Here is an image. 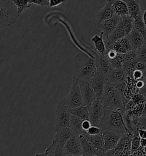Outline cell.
Masks as SVG:
<instances>
[{
	"mask_svg": "<svg viewBox=\"0 0 146 156\" xmlns=\"http://www.w3.org/2000/svg\"><path fill=\"white\" fill-rule=\"evenodd\" d=\"M145 129H146V128H145Z\"/></svg>",
	"mask_w": 146,
	"mask_h": 156,
	"instance_id": "obj_54",
	"label": "cell"
},
{
	"mask_svg": "<svg viewBox=\"0 0 146 156\" xmlns=\"http://www.w3.org/2000/svg\"><path fill=\"white\" fill-rule=\"evenodd\" d=\"M89 119L92 126H98L105 113V106L99 100H96L91 105L89 106Z\"/></svg>",
	"mask_w": 146,
	"mask_h": 156,
	"instance_id": "obj_7",
	"label": "cell"
},
{
	"mask_svg": "<svg viewBox=\"0 0 146 156\" xmlns=\"http://www.w3.org/2000/svg\"><path fill=\"white\" fill-rule=\"evenodd\" d=\"M137 60L146 64V47L145 45L136 49Z\"/></svg>",
	"mask_w": 146,
	"mask_h": 156,
	"instance_id": "obj_35",
	"label": "cell"
},
{
	"mask_svg": "<svg viewBox=\"0 0 146 156\" xmlns=\"http://www.w3.org/2000/svg\"><path fill=\"white\" fill-rule=\"evenodd\" d=\"M128 77L127 74L123 68H116L111 69L106 80L111 83H117L126 81Z\"/></svg>",
	"mask_w": 146,
	"mask_h": 156,
	"instance_id": "obj_15",
	"label": "cell"
},
{
	"mask_svg": "<svg viewBox=\"0 0 146 156\" xmlns=\"http://www.w3.org/2000/svg\"><path fill=\"white\" fill-rule=\"evenodd\" d=\"M137 61V60L136 49L124 54V64L133 63Z\"/></svg>",
	"mask_w": 146,
	"mask_h": 156,
	"instance_id": "obj_31",
	"label": "cell"
},
{
	"mask_svg": "<svg viewBox=\"0 0 146 156\" xmlns=\"http://www.w3.org/2000/svg\"><path fill=\"white\" fill-rule=\"evenodd\" d=\"M96 73L95 58L81 53L74 57L73 79L89 82Z\"/></svg>",
	"mask_w": 146,
	"mask_h": 156,
	"instance_id": "obj_1",
	"label": "cell"
},
{
	"mask_svg": "<svg viewBox=\"0 0 146 156\" xmlns=\"http://www.w3.org/2000/svg\"><path fill=\"white\" fill-rule=\"evenodd\" d=\"M17 8L18 14H21L25 10L30 9L32 4L28 0H10Z\"/></svg>",
	"mask_w": 146,
	"mask_h": 156,
	"instance_id": "obj_29",
	"label": "cell"
},
{
	"mask_svg": "<svg viewBox=\"0 0 146 156\" xmlns=\"http://www.w3.org/2000/svg\"><path fill=\"white\" fill-rule=\"evenodd\" d=\"M113 50L118 54H126L129 51L135 50L127 37L125 36L115 42L113 46Z\"/></svg>",
	"mask_w": 146,
	"mask_h": 156,
	"instance_id": "obj_17",
	"label": "cell"
},
{
	"mask_svg": "<svg viewBox=\"0 0 146 156\" xmlns=\"http://www.w3.org/2000/svg\"><path fill=\"white\" fill-rule=\"evenodd\" d=\"M141 147V138L139 136L137 130H136L132 134V141H131V154L137 151Z\"/></svg>",
	"mask_w": 146,
	"mask_h": 156,
	"instance_id": "obj_30",
	"label": "cell"
},
{
	"mask_svg": "<svg viewBox=\"0 0 146 156\" xmlns=\"http://www.w3.org/2000/svg\"><path fill=\"white\" fill-rule=\"evenodd\" d=\"M135 68L143 72H146V64L144 62L137 61L135 65Z\"/></svg>",
	"mask_w": 146,
	"mask_h": 156,
	"instance_id": "obj_41",
	"label": "cell"
},
{
	"mask_svg": "<svg viewBox=\"0 0 146 156\" xmlns=\"http://www.w3.org/2000/svg\"><path fill=\"white\" fill-rule=\"evenodd\" d=\"M31 4H36L41 6L49 7V0H28Z\"/></svg>",
	"mask_w": 146,
	"mask_h": 156,
	"instance_id": "obj_39",
	"label": "cell"
},
{
	"mask_svg": "<svg viewBox=\"0 0 146 156\" xmlns=\"http://www.w3.org/2000/svg\"><path fill=\"white\" fill-rule=\"evenodd\" d=\"M83 136L87 141H89L91 144L97 149L99 150L100 151L105 152L104 151L105 141H104L103 135L102 133H101L99 134L93 135V136L89 135L86 133Z\"/></svg>",
	"mask_w": 146,
	"mask_h": 156,
	"instance_id": "obj_21",
	"label": "cell"
},
{
	"mask_svg": "<svg viewBox=\"0 0 146 156\" xmlns=\"http://www.w3.org/2000/svg\"><path fill=\"white\" fill-rule=\"evenodd\" d=\"M19 16L10 0H0V29L16 23Z\"/></svg>",
	"mask_w": 146,
	"mask_h": 156,
	"instance_id": "obj_4",
	"label": "cell"
},
{
	"mask_svg": "<svg viewBox=\"0 0 146 156\" xmlns=\"http://www.w3.org/2000/svg\"><path fill=\"white\" fill-rule=\"evenodd\" d=\"M49 8H53L63 4L65 2V0H49Z\"/></svg>",
	"mask_w": 146,
	"mask_h": 156,
	"instance_id": "obj_40",
	"label": "cell"
},
{
	"mask_svg": "<svg viewBox=\"0 0 146 156\" xmlns=\"http://www.w3.org/2000/svg\"><path fill=\"white\" fill-rule=\"evenodd\" d=\"M96 156V155H92V156Z\"/></svg>",
	"mask_w": 146,
	"mask_h": 156,
	"instance_id": "obj_53",
	"label": "cell"
},
{
	"mask_svg": "<svg viewBox=\"0 0 146 156\" xmlns=\"http://www.w3.org/2000/svg\"><path fill=\"white\" fill-rule=\"evenodd\" d=\"M134 28H135L139 32L141 33L143 36L146 34V26L143 22L142 16L135 20Z\"/></svg>",
	"mask_w": 146,
	"mask_h": 156,
	"instance_id": "obj_32",
	"label": "cell"
},
{
	"mask_svg": "<svg viewBox=\"0 0 146 156\" xmlns=\"http://www.w3.org/2000/svg\"><path fill=\"white\" fill-rule=\"evenodd\" d=\"M91 126H92V125H91V122H90L89 120L86 119V120H83V121L82 124V129H83L85 132H87V130L90 128Z\"/></svg>",
	"mask_w": 146,
	"mask_h": 156,
	"instance_id": "obj_42",
	"label": "cell"
},
{
	"mask_svg": "<svg viewBox=\"0 0 146 156\" xmlns=\"http://www.w3.org/2000/svg\"><path fill=\"white\" fill-rule=\"evenodd\" d=\"M64 147L59 145L58 143L56 142L54 140H53L51 144L49 147H48L49 149V156H64Z\"/></svg>",
	"mask_w": 146,
	"mask_h": 156,
	"instance_id": "obj_28",
	"label": "cell"
},
{
	"mask_svg": "<svg viewBox=\"0 0 146 156\" xmlns=\"http://www.w3.org/2000/svg\"><path fill=\"white\" fill-rule=\"evenodd\" d=\"M121 21L126 36H127L128 34L131 32L132 29L134 28L135 20L130 14H128L121 16Z\"/></svg>",
	"mask_w": 146,
	"mask_h": 156,
	"instance_id": "obj_26",
	"label": "cell"
},
{
	"mask_svg": "<svg viewBox=\"0 0 146 156\" xmlns=\"http://www.w3.org/2000/svg\"><path fill=\"white\" fill-rule=\"evenodd\" d=\"M112 68H123L124 65V54H118L113 60H109Z\"/></svg>",
	"mask_w": 146,
	"mask_h": 156,
	"instance_id": "obj_33",
	"label": "cell"
},
{
	"mask_svg": "<svg viewBox=\"0 0 146 156\" xmlns=\"http://www.w3.org/2000/svg\"><path fill=\"white\" fill-rule=\"evenodd\" d=\"M146 115V101L144 103V108L143 111V115Z\"/></svg>",
	"mask_w": 146,
	"mask_h": 156,
	"instance_id": "obj_49",
	"label": "cell"
},
{
	"mask_svg": "<svg viewBox=\"0 0 146 156\" xmlns=\"http://www.w3.org/2000/svg\"><path fill=\"white\" fill-rule=\"evenodd\" d=\"M126 37H127L135 50L144 45L143 36L135 28H134L131 32L128 34Z\"/></svg>",
	"mask_w": 146,
	"mask_h": 156,
	"instance_id": "obj_19",
	"label": "cell"
},
{
	"mask_svg": "<svg viewBox=\"0 0 146 156\" xmlns=\"http://www.w3.org/2000/svg\"><path fill=\"white\" fill-rule=\"evenodd\" d=\"M139 136L141 138L146 139V130L143 129H140L137 130Z\"/></svg>",
	"mask_w": 146,
	"mask_h": 156,
	"instance_id": "obj_44",
	"label": "cell"
},
{
	"mask_svg": "<svg viewBox=\"0 0 146 156\" xmlns=\"http://www.w3.org/2000/svg\"><path fill=\"white\" fill-rule=\"evenodd\" d=\"M83 120L84 119H82L76 115H71L70 125L68 127L71 130L74 135L80 136L86 133V132H85L82 129V124Z\"/></svg>",
	"mask_w": 146,
	"mask_h": 156,
	"instance_id": "obj_20",
	"label": "cell"
},
{
	"mask_svg": "<svg viewBox=\"0 0 146 156\" xmlns=\"http://www.w3.org/2000/svg\"><path fill=\"white\" fill-rule=\"evenodd\" d=\"M102 133L103 135L105 141L104 151L105 152L115 148L122 136L108 130H102Z\"/></svg>",
	"mask_w": 146,
	"mask_h": 156,
	"instance_id": "obj_13",
	"label": "cell"
},
{
	"mask_svg": "<svg viewBox=\"0 0 146 156\" xmlns=\"http://www.w3.org/2000/svg\"><path fill=\"white\" fill-rule=\"evenodd\" d=\"M125 36L126 34L123 29L122 23L120 19L119 23L114 31L111 34H109L108 36L103 37L107 51L113 50V46L114 43Z\"/></svg>",
	"mask_w": 146,
	"mask_h": 156,
	"instance_id": "obj_10",
	"label": "cell"
},
{
	"mask_svg": "<svg viewBox=\"0 0 146 156\" xmlns=\"http://www.w3.org/2000/svg\"><path fill=\"white\" fill-rule=\"evenodd\" d=\"M78 83L83 98V106H90L96 100V93L89 82L79 81Z\"/></svg>",
	"mask_w": 146,
	"mask_h": 156,
	"instance_id": "obj_11",
	"label": "cell"
},
{
	"mask_svg": "<svg viewBox=\"0 0 146 156\" xmlns=\"http://www.w3.org/2000/svg\"><path fill=\"white\" fill-rule=\"evenodd\" d=\"M101 133H102L101 129L99 127L96 126H91L86 132V134L89 135H92V136L99 134Z\"/></svg>",
	"mask_w": 146,
	"mask_h": 156,
	"instance_id": "obj_38",
	"label": "cell"
},
{
	"mask_svg": "<svg viewBox=\"0 0 146 156\" xmlns=\"http://www.w3.org/2000/svg\"><path fill=\"white\" fill-rule=\"evenodd\" d=\"M79 138L82 144L83 154H85L86 156H92V155L106 156L105 152L100 151L99 150L97 149L91 144L89 141H87L84 138L83 135L80 136Z\"/></svg>",
	"mask_w": 146,
	"mask_h": 156,
	"instance_id": "obj_18",
	"label": "cell"
},
{
	"mask_svg": "<svg viewBox=\"0 0 146 156\" xmlns=\"http://www.w3.org/2000/svg\"><path fill=\"white\" fill-rule=\"evenodd\" d=\"M89 83L96 93V99L100 100L104 91L106 78L96 73V75L89 81Z\"/></svg>",
	"mask_w": 146,
	"mask_h": 156,
	"instance_id": "obj_12",
	"label": "cell"
},
{
	"mask_svg": "<svg viewBox=\"0 0 146 156\" xmlns=\"http://www.w3.org/2000/svg\"><path fill=\"white\" fill-rule=\"evenodd\" d=\"M142 17H143V22L144 23V25H145L146 28V9L144 10Z\"/></svg>",
	"mask_w": 146,
	"mask_h": 156,
	"instance_id": "obj_48",
	"label": "cell"
},
{
	"mask_svg": "<svg viewBox=\"0 0 146 156\" xmlns=\"http://www.w3.org/2000/svg\"><path fill=\"white\" fill-rule=\"evenodd\" d=\"M125 110H113L105 108V113L99 127L101 130H108L121 135L132 134L124 122L123 115Z\"/></svg>",
	"mask_w": 146,
	"mask_h": 156,
	"instance_id": "obj_2",
	"label": "cell"
},
{
	"mask_svg": "<svg viewBox=\"0 0 146 156\" xmlns=\"http://www.w3.org/2000/svg\"><path fill=\"white\" fill-rule=\"evenodd\" d=\"M86 156V155H85V154H82V155H81V156Z\"/></svg>",
	"mask_w": 146,
	"mask_h": 156,
	"instance_id": "obj_52",
	"label": "cell"
},
{
	"mask_svg": "<svg viewBox=\"0 0 146 156\" xmlns=\"http://www.w3.org/2000/svg\"><path fill=\"white\" fill-rule=\"evenodd\" d=\"M144 85V80H139V81H137L135 82V87L137 89V90H139L140 89H142Z\"/></svg>",
	"mask_w": 146,
	"mask_h": 156,
	"instance_id": "obj_43",
	"label": "cell"
},
{
	"mask_svg": "<svg viewBox=\"0 0 146 156\" xmlns=\"http://www.w3.org/2000/svg\"><path fill=\"white\" fill-rule=\"evenodd\" d=\"M141 147H146V139L141 138Z\"/></svg>",
	"mask_w": 146,
	"mask_h": 156,
	"instance_id": "obj_47",
	"label": "cell"
},
{
	"mask_svg": "<svg viewBox=\"0 0 146 156\" xmlns=\"http://www.w3.org/2000/svg\"><path fill=\"white\" fill-rule=\"evenodd\" d=\"M74 135L73 132L69 127L64 129L62 130L58 133H56L55 135V141L62 147H64L66 142L68 141L70 138Z\"/></svg>",
	"mask_w": 146,
	"mask_h": 156,
	"instance_id": "obj_25",
	"label": "cell"
},
{
	"mask_svg": "<svg viewBox=\"0 0 146 156\" xmlns=\"http://www.w3.org/2000/svg\"><path fill=\"white\" fill-rule=\"evenodd\" d=\"M48 153H49V149L48 147L45 150V151H44L42 153H36V154L34 156H48Z\"/></svg>",
	"mask_w": 146,
	"mask_h": 156,
	"instance_id": "obj_46",
	"label": "cell"
},
{
	"mask_svg": "<svg viewBox=\"0 0 146 156\" xmlns=\"http://www.w3.org/2000/svg\"><path fill=\"white\" fill-rule=\"evenodd\" d=\"M71 115L68 108L59 101L57 106L55 113L54 127L55 133H58L64 129L68 128Z\"/></svg>",
	"mask_w": 146,
	"mask_h": 156,
	"instance_id": "obj_6",
	"label": "cell"
},
{
	"mask_svg": "<svg viewBox=\"0 0 146 156\" xmlns=\"http://www.w3.org/2000/svg\"><path fill=\"white\" fill-rule=\"evenodd\" d=\"M112 8L114 14L123 16L129 14L127 6L123 0H111Z\"/></svg>",
	"mask_w": 146,
	"mask_h": 156,
	"instance_id": "obj_24",
	"label": "cell"
},
{
	"mask_svg": "<svg viewBox=\"0 0 146 156\" xmlns=\"http://www.w3.org/2000/svg\"><path fill=\"white\" fill-rule=\"evenodd\" d=\"M69 110L71 115H76L84 120L89 119V106L82 105L75 108L69 109Z\"/></svg>",
	"mask_w": 146,
	"mask_h": 156,
	"instance_id": "obj_27",
	"label": "cell"
},
{
	"mask_svg": "<svg viewBox=\"0 0 146 156\" xmlns=\"http://www.w3.org/2000/svg\"><path fill=\"white\" fill-rule=\"evenodd\" d=\"M143 38H144V45L146 47V34L143 36Z\"/></svg>",
	"mask_w": 146,
	"mask_h": 156,
	"instance_id": "obj_51",
	"label": "cell"
},
{
	"mask_svg": "<svg viewBox=\"0 0 146 156\" xmlns=\"http://www.w3.org/2000/svg\"><path fill=\"white\" fill-rule=\"evenodd\" d=\"M146 76V72H143L141 70L136 69L132 74V79L136 82L139 80H144Z\"/></svg>",
	"mask_w": 146,
	"mask_h": 156,
	"instance_id": "obj_36",
	"label": "cell"
},
{
	"mask_svg": "<svg viewBox=\"0 0 146 156\" xmlns=\"http://www.w3.org/2000/svg\"><path fill=\"white\" fill-rule=\"evenodd\" d=\"M143 108H144V104H141L137 105L132 109V110H131L134 120L141 117L143 115Z\"/></svg>",
	"mask_w": 146,
	"mask_h": 156,
	"instance_id": "obj_34",
	"label": "cell"
},
{
	"mask_svg": "<svg viewBox=\"0 0 146 156\" xmlns=\"http://www.w3.org/2000/svg\"><path fill=\"white\" fill-rule=\"evenodd\" d=\"M142 148V152H143V154L146 155V147H141Z\"/></svg>",
	"mask_w": 146,
	"mask_h": 156,
	"instance_id": "obj_50",
	"label": "cell"
},
{
	"mask_svg": "<svg viewBox=\"0 0 146 156\" xmlns=\"http://www.w3.org/2000/svg\"><path fill=\"white\" fill-rule=\"evenodd\" d=\"M143 80H144V85L142 89L139 90L138 93H140L142 95H143L146 98V76Z\"/></svg>",
	"mask_w": 146,
	"mask_h": 156,
	"instance_id": "obj_45",
	"label": "cell"
},
{
	"mask_svg": "<svg viewBox=\"0 0 146 156\" xmlns=\"http://www.w3.org/2000/svg\"><path fill=\"white\" fill-rule=\"evenodd\" d=\"M127 4L129 14L134 20L141 17V10L140 8L141 0H123Z\"/></svg>",
	"mask_w": 146,
	"mask_h": 156,
	"instance_id": "obj_22",
	"label": "cell"
},
{
	"mask_svg": "<svg viewBox=\"0 0 146 156\" xmlns=\"http://www.w3.org/2000/svg\"><path fill=\"white\" fill-rule=\"evenodd\" d=\"M100 101L105 108L113 110H125L121 93L114 83H109L106 80Z\"/></svg>",
	"mask_w": 146,
	"mask_h": 156,
	"instance_id": "obj_3",
	"label": "cell"
},
{
	"mask_svg": "<svg viewBox=\"0 0 146 156\" xmlns=\"http://www.w3.org/2000/svg\"><path fill=\"white\" fill-rule=\"evenodd\" d=\"M105 6L99 10L96 15V23L97 25L102 23L108 19H111L114 16V12L112 8L111 0H106Z\"/></svg>",
	"mask_w": 146,
	"mask_h": 156,
	"instance_id": "obj_16",
	"label": "cell"
},
{
	"mask_svg": "<svg viewBox=\"0 0 146 156\" xmlns=\"http://www.w3.org/2000/svg\"><path fill=\"white\" fill-rule=\"evenodd\" d=\"M91 40L94 43L95 46V52L102 55H106L107 50L105 46V41L103 39V33L102 32H100L99 36L94 35L92 37Z\"/></svg>",
	"mask_w": 146,
	"mask_h": 156,
	"instance_id": "obj_23",
	"label": "cell"
},
{
	"mask_svg": "<svg viewBox=\"0 0 146 156\" xmlns=\"http://www.w3.org/2000/svg\"><path fill=\"white\" fill-rule=\"evenodd\" d=\"M95 61L96 73L106 78L110 70L112 69V66L109 58L106 55H102L96 53Z\"/></svg>",
	"mask_w": 146,
	"mask_h": 156,
	"instance_id": "obj_9",
	"label": "cell"
},
{
	"mask_svg": "<svg viewBox=\"0 0 146 156\" xmlns=\"http://www.w3.org/2000/svg\"><path fill=\"white\" fill-rule=\"evenodd\" d=\"M132 101L136 104H144L146 101V98L144 97L143 95H142L140 93H137L135 94L134 96L131 98Z\"/></svg>",
	"mask_w": 146,
	"mask_h": 156,
	"instance_id": "obj_37",
	"label": "cell"
},
{
	"mask_svg": "<svg viewBox=\"0 0 146 156\" xmlns=\"http://www.w3.org/2000/svg\"><path fill=\"white\" fill-rule=\"evenodd\" d=\"M63 151L64 156H79L82 155V144L79 136L74 134L64 144Z\"/></svg>",
	"mask_w": 146,
	"mask_h": 156,
	"instance_id": "obj_8",
	"label": "cell"
},
{
	"mask_svg": "<svg viewBox=\"0 0 146 156\" xmlns=\"http://www.w3.org/2000/svg\"><path fill=\"white\" fill-rule=\"evenodd\" d=\"M121 17L118 14H114L111 18L98 25V27L100 28L103 33V37H106L115 30L118 25Z\"/></svg>",
	"mask_w": 146,
	"mask_h": 156,
	"instance_id": "obj_14",
	"label": "cell"
},
{
	"mask_svg": "<svg viewBox=\"0 0 146 156\" xmlns=\"http://www.w3.org/2000/svg\"><path fill=\"white\" fill-rule=\"evenodd\" d=\"M60 102L68 109L75 108L83 105V98L78 81L73 79L70 92Z\"/></svg>",
	"mask_w": 146,
	"mask_h": 156,
	"instance_id": "obj_5",
	"label": "cell"
}]
</instances>
